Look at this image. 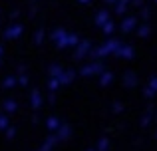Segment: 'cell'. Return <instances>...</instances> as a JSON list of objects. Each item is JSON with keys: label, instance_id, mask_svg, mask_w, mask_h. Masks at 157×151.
<instances>
[]
</instances>
